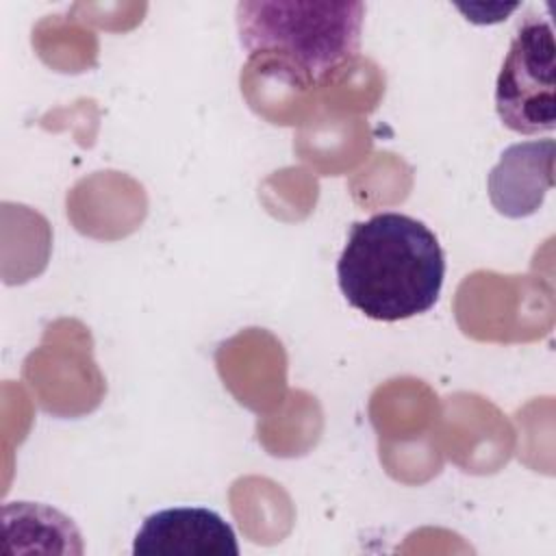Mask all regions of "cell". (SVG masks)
<instances>
[{"mask_svg": "<svg viewBox=\"0 0 556 556\" xmlns=\"http://www.w3.org/2000/svg\"><path fill=\"white\" fill-rule=\"evenodd\" d=\"M445 278V254L434 232L404 213H376L352 224L337 261V280L350 306L378 321L430 311Z\"/></svg>", "mask_w": 556, "mask_h": 556, "instance_id": "1", "label": "cell"}, {"mask_svg": "<svg viewBox=\"0 0 556 556\" xmlns=\"http://www.w3.org/2000/svg\"><path fill=\"white\" fill-rule=\"evenodd\" d=\"M363 17V2L245 0L235 20L252 59L276 56L293 80L313 85L358 54Z\"/></svg>", "mask_w": 556, "mask_h": 556, "instance_id": "2", "label": "cell"}, {"mask_svg": "<svg viewBox=\"0 0 556 556\" xmlns=\"http://www.w3.org/2000/svg\"><path fill=\"white\" fill-rule=\"evenodd\" d=\"M495 111L519 135L556 128V46L545 17L528 13L519 22L497 74Z\"/></svg>", "mask_w": 556, "mask_h": 556, "instance_id": "3", "label": "cell"}, {"mask_svg": "<svg viewBox=\"0 0 556 556\" xmlns=\"http://www.w3.org/2000/svg\"><path fill=\"white\" fill-rule=\"evenodd\" d=\"M135 556H239L230 523L202 506L152 513L132 541Z\"/></svg>", "mask_w": 556, "mask_h": 556, "instance_id": "4", "label": "cell"}, {"mask_svg": "<svg viewBox=\"0 0 556 556\" xmlns=\"http://www.w3.org/2000/svg\"><path fill=\"white\" fill-rule=\"evenodd\" d=\"M554 187V141L510 146L489 174L493 206L506 217L534 213Z\"/></svg>", "mask_w": 556, "mask_h": 556, "instance_id": "5", "label": "cell"}]
</instances>
